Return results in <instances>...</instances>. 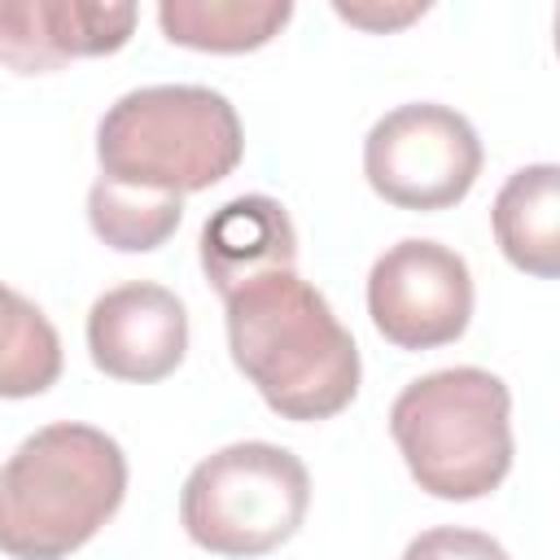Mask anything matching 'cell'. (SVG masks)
Segmentation results:
<instances>
[{"mask_svg": "<svg viewBox=\"0 0 560 560\" xmlns=\"http://www.w3.org/2000/svg\"><path fill=\"white\" fill-rule=\"evenodd\" d=\"M228 350L258 398L293 424L332 420L359 394V346L298 271H271L223 298Z\"/></svg>", "mask_w": 560, "mask_h": 560, "instance_id": "1", "label": "cell"}, {"mask_svg": "<svg viewBox=\"0 0 560 560\" xmlns=\"http://www.w3.org/2000/svg\"><path fill=\"white\" fill-rule=\"evenodd\" d=\"M127 455L92 424L35 429L0 464V551L9 560H66L122 508Z\"/></svg>", "mask_w": 560, "mask_h": 560, "instance_id": "2", "label": "cell"}, {"mask_svg": "<svg viewBox=\"0 0 560 560\" xmlns=\"http://www.w3.org/2000/svg\"><path fill=\"white\" fill-rule=\"evenodd\" d=\"M245 158L236 105L197 83H153L122 92L96 122L101 179L153 192H201Z\"/></svg>", "mask_w": 560, "mask_h": 560, "instance_id": "3", "label": "cell"}, {"mask_svg": "<svg viewBox=\"0 0 560 560\" xmlns=\"http://www.w3.org/2000/svg\"><path fill=\"white\" fill-rule=\"evenodd\" d=\"M389 438L424 494L481 499L512 468V394L486 368L429 372L394 398Z\"/></svg>", "mask_w": 560, "mask_h": 560, "instance_id": "4", "label": "cell"}, {"mask_svg": "<svg viewBox=\"0 0 560 560\" xmlns=\"http://www.w3.org/2000/svg\"><path fill=\"white\" fill-rule=\"evenodd\" d=\"M311 508L306 464L276 442H232L206 455L179 490L184 534L228 560H254L284 547Z\"/></svg>", "mask_w": 560, "mask_h": 560, "instance_id": "5", "label": "cell"}, {"mask_svg": "<svg viewBox=\"0 0 560 560\" xmlns=\"http://www.w3.org/2000/svg\"><path fill=\"white\" fill-rule=\"evenodd\" d=\"M363 175L372 192L398 210H451L481 175L477 127L438 101L398 105L372 122L363 140Z\"/></svg>", "mask_w": 560, "mask_h": 560, "instance_id": "6", "label": "cell"}, {"mask_svg": "<svg viewBox=\"0 0 560 560\" xmlns=\"http://www.w3.org/2000/svg\"><path fill=\"white\" fill-rule=\"evenodd\" d=\"M368 315L398 350L451 346L472 319V271L451 245L407 236L372 262Z\"/></svg>", "mask_w": 560, "mask_h": 560, "instance_id": "7", "label": "cell"}, {"mask_svg": "<svg viewBox=\"0 0 560 560\" xmlns=\"http://www.w3.org/2000/svg\"><path fill=\"white\" fill-rule=\"evenodd\" d=\"M88 354L114 381H166L188 354V311L153 280L105 289L88 311Z\"/></svg>", "mask_w": 560, "mask_h": 560, "instance_id": "8", "label": "cell"}, {"mask_svg": "<svg viewBox=\"0 0 560 560\" xmlns=\"http://www.w3.org/2000/svg\"><path fill=\"white\" fill-rule=\"evenodd\" d=\"M136 31V4L0 0V61L13 74H48L79 57H109Z\"/></svg>", "mask_w": 560, "mask_h": 560, "instance_id": "9", "label": "cell"}, {"mask_svg": "<svg viewBox=\"0 0 560 560\" xmlns=\"http://www.w3.org/2000/svg\"><path fill=\"white\" fill-rule=\"evenodd\" d=\"M293 262H298V232L276 197L262 192L232 197L201 228V271L219 289V298H232L258 276L293 271Z\"/></svg>", "mask_w": 560, "mask_h": 560, "instance_id": "10", "label": "cell"}, {"mask_svg": "<svg viewBox=\"0 0 560 560\" xmlns=\"http://www.w3.org/2000/svg\"><path fill=\"white\" fill-rule=\"evenodd\" d=\"M490 228L516 271L538 280L560 276V166L534 162L512 171L490 206Z\"/></svg>", "mask_w": 560, "mask_h": 560, "instance_id": "11", "label": "cell"}, {"mask_svg": "<svg viewBox=\"0 0 560 560\" xmlns=\"http://www.w3.org/2000/svg\"><path fill=\"white\" fill-rule=\"evenodd\" d=\"M293 18L289 0H162L158 26L171 44L197 52H254Z\"/></svg>", "mask_w": 560, "mask_h": 560, "instance_id": "12", "label": "cell"}, {"mask_svg": "<svg viewBox=\"0 0 560 560\" xmlns=\"http://www.w3.org/2000/svg\"><path fill=\"white\" fill-rule=\"evenodd\" d=\"M61 376V337L52 319L0 280V398H35Z\"/></svg>", "mask_w": 560, "mask_h": 560, "instance_id": "13", "label": "cell"}, {"mask_svg": "<svg viewBox=\"0 0 560 560\" xmlns=\"http://www.w3.org/2000/svg\"><path fill=\"white\" fill-rule=\"evenodd\" d=\"M184 219V197L127 188L114 179H96L88 188V223L118 254H149L175 236Z\"/></svg>", "mask_w": 560, "mask_h": 560, "instance_id": "14", "label": "cell"}, {"mask_svg": "<svg viewBox=\"0 0 560 560\" xmlns=\"http://www.w3.org/2000/svg\"><path fill=\"white\" fill-rule=\"evenodd\" d=\"M402 560H512L499 538L464 525H433L416 534L402 551Z\"/></svg>", "mask_w": 560, "mask_h": 560, "instance_id": "15", "label": "cell"}, {"mask_svg": "<svg viewBox=\"0 0 560 560\" xmlns=\"http://www.w3.org/2000/svg\"><path fill=\"white\" fill-rule=\"evenodd\" d=\"M332 13H337V18H346L350 26H363V31H372V35H385V31H398V26L416 22V18H424V13H429V4H424V0H407V4H381V0L346 4V0H337V4H332Z\"/></svg>", "mask_w": 560, "mask_h": 560, "instance_id": "16", "label": "cell"}]
</instances>
